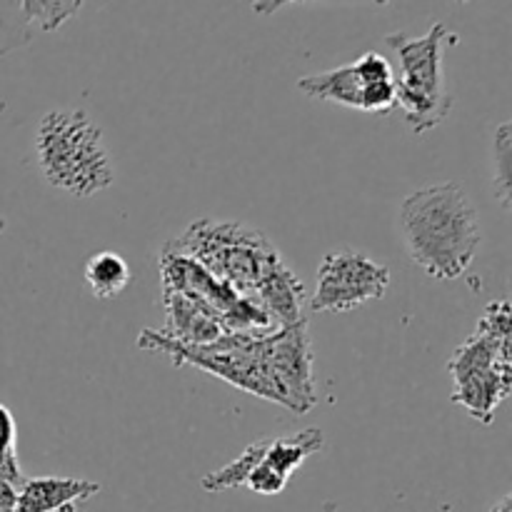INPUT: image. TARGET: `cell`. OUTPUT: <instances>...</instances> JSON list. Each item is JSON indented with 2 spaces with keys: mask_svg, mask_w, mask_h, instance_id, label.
Returning <instances> with one entry per match:
<instances>
[{
  "mask_svg": "<svg viewBox=\"0 0 512 512\" xmlns=\"http://www.w3.org/2000/svg\"><path fill=\"white\" fill-rule=\"evenodd\" d=\"M400 233L413 263L435 280L468 273L483 240L478 208L455 183L410 193L400 205Z\"/></svg>",
  "mask_w": 512,
  "mask_h": 512,
  "instance_id": "6da1fadb",
  "label": "cell"
},
{
  "mask_svg": "<svg viewBox=\"0 0 512 512\" xmlns=\"http://www.w3.org/2000/svg\"><path fill=\"white\" fill-rule=\"evenodd\" d=\"M35 153L43 178L73 198L103 193L115 180L103 130L83 110L45 113L35 133Z\"/></svg>",
  "mask_w": 512,
  "mask_h": 512,
  "instance_id": "7a4b0ae2",
  "label": "cell"
},
{
  "mask_svg": "<svg viewBox=\"0 0 512 512\" xmlns=\"http://www.w3.org/2000/svg\"><path fill=\"white\" fill-rule=\"evenodd\" d=\"M512 318L508 300H495L480 315L475 333L455 350L448 370L453 375V400L470 418L493 425L495 410L512 390Z\"/></svg>",
  "mask_w": 512,
  "mask_h": 512,
  "instance_id": "3957f363",
  "label": "cell"
},
{
  "mask_svg": "<svg viewBox=\"0 0 512 512\" xmlns=\"http://www.w3.org/2000/svg\"><path fill=\"white\" fill-rule=\"evenodd\" d=\"M165 245L193 258L213 278L250 300L283 263L278 248L260 230L240 220H195Z\"/></svg>",
  "mask_w": 512,
  "mask_h": 512,
  "instance_id": "277c9868",
  "label": "cell"
},
{
  "mask_svg": "<svg viewBox=\"0 0 512 512\" xmlns=\"http://www.w3.org/2000/svg\"><path fill=\"white\" fill-rule=\"evenodd\" d=\"M388 43L400 58V75H395V108L405 115L413 133H428L448 118L453 108L445 53L458 43V33L443 23H435L420 38L405 33L388 35Z\"/></svg>",
  "mask_w": 512,
  "mask_h": 512,
  "instance_id": "5b68a950",
  "label": "cell"
},
{
  "mask_svg": "<svg viewBox=\"0 0 512 512\" xmlns=\"http://www.w3.org/2000/svg\"><path fill=\"white\" fill-rule=\"evenodd\" d=\"M160 278L163 290L185 295L193 303L203 305L208 313L223 323L228 333H273L278 330L258 303L243 298L228 285L208 273L200 263L183 253H175L168 245L160 250Z\"/></svg>",
  "mask_w": 512,
  "mask_h": 512,
  "instance_id": "8992f818",
  "label": "cell"
},
{
  "mask_svg": "<svg viewBox=\"0 0 512 512\" xmlns=\"http://www.w3.org/2000/svg\"><path fill=\"white\" fill-rule=\"evenodd\" d=\"M298 88L308 98L328 100L345 108L365 113H390L395 110V73L390 60L378 50H368L355 63L305 75Z\"/></svg>",
  "mask_w": 512,
  "mask_h": 512,
  "instance_id": "52a82bcc",
  "label": "cell"
},
{
  "mask_svg": "<svg viewBox=\"0 0 512 512\" xmlns=\"http://www.w3.org/2000/svg\"><path fill=\"white\" fill-rule=\"evenodd\" d=\"M390 288V270L353 248L330 250L318 268L313 313H348L380 300Z\"/></svg>",
  "mask_w": 512,
  "mask_h": 512,
  "instance_id": "ba28073f",
  "label": "cell"
},
{
  "mask_svg": "<svg viewBox=\"0 0 512 512\" xmlns=\"http://www.w3.org/2000/svg\"><path fill=\"white\" fill-rule=\"evenodd\" d=\"M273 368L283 388L288 410L305 415L315 408L313 353H310L308 323L280 328L273 333Z\"/></svg>",
  "mask_w": 512,
  "mask_h": 512,
  "instance_id": "9c48e42d",
  "label": "cell"
},
{
  "mask_svg": "<svg viewBox=\"0 0 512 512\" xmlns=\"http://www.w3.org/2000/svg\"><path fill=\"white\" fill-rule=\"evenodd\" d=\"M75 3H0V55L20 48L33 38V25L40 30H58L80 10Z\"/></svg>",
  "mask_w": 512,
  "mask_h": 512,
  "instance_id": "30bf717a",
  "label": "cell"
},
{
  "mask_svg": "<svg viewBox=\"0 0 512 512\" xmlns=\"http://www.w3.org/2000/svg\"><path fill=\"white\" fill-rule=\"evenodd\" d=\"M163 303L165 330H160V333L173 343L200 348V345H213L225 335H230L213 313H208L203 305L193 303L185 295L163 290Z\"/></svg>",
  "mask_w": 512,
  "mask_h": 512,
  "instance_id": "8fae6325",
  "label": "cell"
},
{
  "mask_svg": "<svg viewBox=\"0 0 512 512\" xmlns=\"http://www.w3.org/2000/svg\"><path fill=\"white\" fill-rule=\"evenodd\" d=\"M100 493L98 483L78 478H33L18 488V512H78Z\"/></svg>",
  "mask_w": 512,
  "mask_h": 512,
  "instance_id": "7c38bea8",
  "label": "cell"
},
{
  "mask_svg": "<svg viewBox=\"0 0 512 512\" xmlns=\"http://www.w3.org/2000/svg\"><path fill=\"white\" fill-rule=\"evenodd\" d=\"M253 303L268 313L275 328H293V325L305 323L303 305H305V285L298 275L293 273L288 263H280L268 280L253 295Z\"/></svg>",
  "mask_w": 512,
  "mask_h": 512,
  "instance_id": "4fadbf2b",
  "label": "cell"
},
{
  "mask_svg": "<svg viewBox=\"0 0 512 512\" xmlns=\"http://www.w3.org/2000/svg\"><path fill=\"white\" fill-rule=\"evenodd\" d=\"M323 445L325 438L320 428H305L295 435L268 438V448H265L260 465H263L265 470H270L280 483L288 485V480L293 478L295 470H298L305 460L313 458L315 453H320Z\"/></svg>",
  "mask_w": 512,
  "mask_h": 512,
  "instance_id": "5bb4252c",
  "label": "cell"
},
{
  "mask_svg": "<svg viewBox=\"0 0 512 512\" xmlns=\"http://www.w3.org/2000/svg\"><path fill=\"white\" fill-rule=\"evenodd\" d=\"M130 265L113 250H100L85 263V285L100 300H110L130 285Z\"/></svg>",
  "mask_w": 512,
  "mask_h": 512,
  "instance_id": "9a60e30c",
  "label": "cell"
},
{
  "mask_svg": "<svg viewBox=\"0 0 512 512\" xmlns=\"http://www.w3.org/2000/svg\"><path fill=\"white\" fill-rule=\"evenodd\" d=\"M265 448H268V438L258 440V443H250L233 463L223 465V468L215 470V473L205 475L203 483H200L205 493H223V490L243 488V485L248 483L250 473H253L260 465V460H263Z\"/></svg>",
  "mask_w": 512,
  "mask_h": 512,
  "instance_id": "2e32d148",
  "label": "cell"
},
{
  "mask_svg": "<svg viewBox=\"0 0 512 512\" xmlns=\"http://www.w3.org/2000/svg\"><path fill=\"white\" fill-rule=\"evenodd\" d=\"M0 478H5L15 488H20L25 483L23 470H20L18 463V430H15V418L3 400H0Z\"/></svg>",
  "mask_w": 512,
  "mask_h": 512,
  "instance_id": "e0dca14e",
  "label": "cell"
},
{
  "mask_svg": "<svg viewBox=\"0 0 512 512\" xmlns=\"http://www.w3.org/2000/svg\"><path fill=\"white\" fill-rule=\"evenodd\" d=\"M493 163H495V195L505 210L510 208V123H503L495 133L493 145Z\"/></svg>",
  "mask_w": 512,
  "mask_h": 512,
  "instance_id": "ac0fdd59",
  "label": "cell"
},
{
  "mask_svg": "<svg viewBox=\"0 0 512 512\" xmlns=\"http://www.w3.org/2000/svg\"><path fill=\"white\" fill-rule=\"evenodd\" d=\"M15 505H18V488L10 485L5 478H0V508L18 510Z\"/></svg>",
  "mask_w": 512,
  "mask_h": 512,
  "instance_id": "d6986e66",
  "label": "cell"
},
{
  "mask_svg": "<svg viewBox=\"0 0 512 512\" xmlns=\"http://www.w3.org/2000/svg\"><path fill=\"white\" fill-rule=\"evenodd\" d=\"M490 512H512V498H510V495H505L500 503H495L493 510H490Z\"/></svg>",
  "mask_w": 512,
  "mask_h": 512,
  "instance_id": "ffe728a7",
  "label": "cell"
},
{
  "mask_svg": "<svg viewBox=\"0 0 512 512\" xmlns=\"http://www.w3.org/2000/svg\"><path fill=\"white\" fill-rule=\"evenodd\" d=\"M0 512H18V510H5V508H0Z\"/></svg>",
  "mask_w": 512,
  "mask_h": 512,
  "instance_id": "44dd1931",
  "label": "cell"
}]
</instances>
